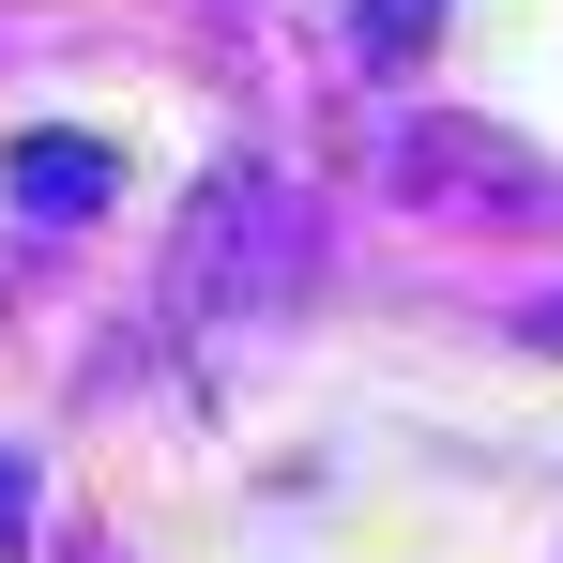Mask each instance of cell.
<instances>
[{"mask_svg": "<svg viewBox=\"0 0 563 563\" xmlns=\"http://www.w3.org/2000/svg\"><path fill=\"white\" fill-rule=\"evenodd\" d=\"M289 289H305V198L275 168H213L184 213V260H168V320L184 335H260Z\"/></svg>", "mask_w": 563, "mask_h": 563, "instance_id": "6da1fadb", "label": "cell"}, {"mask_svg": "<svg viewBox=\"0 0 563 563\" xmlns=\"http://www.w3.org/2000/svg\"><path fill=\"white\" fill-rule=\"evenodd\" d=\"M396 184L411 198H487V184H533V153H518V137H472V122H427V137L396 153Z\"/></svg>", "mask_w": 563, "mask_h": 563, "instance_id": "7a4b0ae2", "label": "cell"}, {"mask_svg": "<svg viewBox=\"0 0 563 563\" xmlns=\"http://www.w3.org/2000/svg\"><path fill=\"white\" fill-rule=\"evenodd\" d=\"M0 184L31 198V213H92V198H122V153H107V137H15Z\"/></svg>", "mask_w": 563, "mask_h": 563, "instance_id": "3957f363", "label": "cell"}, {"mask_svg": "<svg viewBox=\"0 0 563 563\" xmlns=\"http://www.w3.org/2000/svg\"><path fill=\"white\" fill-rule=\"evenodd\" d=\"M351 31H366V62H411L442 31V0H351Z\"/></svg>", "mask_w": 563, "mask_h": 563, "instance_id": "277c9868", "label": "cell"}, {"mask_svg": "<svg viewBox=\"0 0 563 563\" xmlns=\"http://www.w3.org/2000/svg\"><path fill=\"white\" fill-rule=\"evenodd\" d=\"M0 549H31V472L0 457Z\"/></svg>", "mask_w": 563, "mask_h": 563, "instance_id": "5b68a950", "label": "cell"}, {"mask_svg": "<svg viewBox=\"0 0 563 563\" xmlns=\"http://www.w3.org/2000/svg\"><path fill=\"white\" fill-rule=\"evenodd\" d=\"M533 335H549V351H563V305H533Z\"/></svg>", "mask_w": 563, "mask_h": 563, "instance_id": "8992f818", "label": "cell"}]
</instances>
